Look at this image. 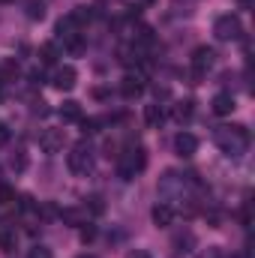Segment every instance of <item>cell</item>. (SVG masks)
Instances as JSON below:
<instances>
[{"label": "cell", "mask_w": 255, "mask_h": 258, "mask_svg": "<svg viewBox=\"0 0 255 258\" xmlns=\"http://www.w3.org/2000/svg\"><path fill=\"white\" fill-rule=\"evenodd\" d=\"M144 165H147V153H144V147H129L126 153H120V165H117V171H120L123 180H132L135 174L144 171Z\"/></svg>", "instance_id": "cell-3"}, {"label": "cell", "mask_w": 255, "mask_h": 258, "mask_svg": "<svg viewBox=\"0 0 255 258\" xmlns=\"http://www.w3.org/2000/svg\"><path fill=\"white\" fill-rule=\"evenodd\" d=\"M192 243H195V234H192V231H183V234H177V237H174V246H177V252H189Z\"/></svg>", "instance_id": "cell-21"}, {"label": "cell", "mask_w": 255, "mask_h": 258, "mask_svg": "<svg viewBox=\"0 0 255 258\" xmlns=\"http://www.w3.org/2000/svg\"><path fill=\"white\" fill-rule=\"evenodd\" d=\"M57 57H60V51H57V45H54V42H45V45L39 48V60H42L45 66L57 63Z\"/></svg>", "instance_id": "cell-16"}, {"label": "cell", "mask_w": 255, "mask_h": 258, "mask_svg": "<svg viewBox=\"0 0 255 258\" xmlns=\"http://www.w3.org/2000/svg\"><path fill=\"white\" fill-rule=\"evenodd\" d=\"M63 48L72 54V57H78L81 51H84V39H81V33H75V36H69V39H63Z\"/></svg>", "instance_id": "cell-17"}, {"label": "cell", "mask_w": 255, "mask_h": 258, "mask_svg": "<svg viewBox=\"0 0 255 258\" xmlns=\"http://www.w3.org/2000/svg\"><path fill=\"white\" fill-rule=\"evenodd\" d=\"M18 207H21V210H36V201H33L30 195H21V198H18Z\"/></svg>", "instance_id": "cell-31"}, {"label": "cell", "mask_w": 255, "mask_h": 258, "mask_svg": "<svg viewBox=\"0 0 255 258\" xmlns=\"http://www.w3.org/2000/svg\"><path fill=\"white\" fill-rule=\"evenodd\" d=\"M213 33H216L219 42H234V39L243 36V24H240L237 15H219L216 24H213Z\"/></svg>", "instance_id": "cell-4"}, {"label": "cell", "mask_w": 255, "mask_h": 258, "mask_svg": "<svg viewBox=\"0 0 255 258\" xmlns=\"http://www.w3.org/2000/svg\"><path fill=\"white\" fill-rule=\"evenodd\" d=\"M210 108H213V114H219V117H228V114L237 108V102H234V96H231L228 90H222V93H216V96H213Z\"/></svg>", "instance_id": "cell-11"}, {"label": "cell", "mask_w": 255, "mask_h": 258, "mask_svg": "<svg viewBox=\"0 0 255 258\" xmlns=\"http://www.w3.org/2000/svg\"><path fill=\"white\" fill-rule=\"evenodd\" d=\"M66 162H69V171H72V174H78V177L90 174V171H93V147H90L87 141H78V144L72 147V153L66 156Z\"/></svg>", "instance_id": "cell-2"}, {"label": "cell", "mask_w": 255, "mask_h": 258, "mask_svg": "<svg viewBox=\"0 0 255 258\" xmlns=\"http://www.w3.org/2000/svg\"><path fill=\"white\" fill-rule=\"evenodd\" d=\"M174 216H177V210H174L171 201H159V204L150 210V219H153L156 228H168V225L174 222Z\"/></svg>", "instance_id": "cell-7"}, {"label": "cell", "mask_w": 255, "mask_h": 258, "mask_svg": "<svg viewBox=\"0 0 255 258\" xmlns=\"http://www.w3.org/2000/svg\"><path fill=\"white\" fill-rule=\"evenodd\" d=\"M84 210H90L93 216H99V213L105 210V204H102V195H90V198H87V204H84Z\"/></svg>", "instance_id": "cell-25"}, {"label": "cell", "mask_w": 255, "mask_h": 258, "mask_svg": "<svg viewBox=\"0 0 255 258\" xmlns=\"http://www.w3.org/2000/svg\"><path fill=\"white\" fill-rule=\"evenodd\" d=\"M39 147H42V153H60L63 150V129H45L39 135Z\"/></svg>", "instance_id": "cell-8"}, {"label": "cell", "mask_w": 255, "mask_h": 258, "mask_svg": "<svg viewBox=\"0 0 255 258\" xmlns=\"http://www.w3.org/2000/svg\"><path fill=\"white\" fill-rule=\"evenodd\" d=\"M171 111H174V117H177V120H189V117H192V99H186V102H177Z\"/></svg>", "instance_id": "cell-23"}, {"label": "cell", "mask_w": 255, "mask_h": 258, "mask_svg": "<svg viewBox=\"0 0 255 258\" xmlns=\"http://www.w3.org/2000/svg\"><path fill=\"white\" fill-rule=\"evenodd\" d=\"M75 81H78V72H75L72 66H60V69H54V75H51V84H54L57 90H72Z\"/></svg>", "instance_id": "cell-9"}, {"label": "cell", "mask_w": 255, "mask_h": 258, "mask_svg": "<svg viewBox=\"0 0 255 258\" xmlns=\"http://www.w3.org/2000/svg\"><path fill=\"white\" fill-rule=\"evenodd\" d=\"M144 120L150 123V126H162L165 123V108L159 105V102H153V105H144Z\"/></svg>", "instance_id": "cell-12"}, {"label": "cell", "mask_w": 255, "mask_h": 258, "mask_svg": "<svg viewBox=\"0 0 255 258\" xmlns=\"http://www.w3.org/2000/svg\"><path fill=\"white\" fill-rule=\"evenodd\" d=\"M78 258H96V255H78Z\"/></svg>", "instance_id": "cell-36"}, {"label": "cell", "mask_w": 255, "mask_h": 258, "mask_svg": "<svg viewBox=\"0 0 255 258\" xmlns=\"http://www.w3.org/2000/svg\"><path fill=\"white\" fill-rule=\"evenodd\" d=\"M27 18L42 21V18H45V3H42V0H27Z\"/></svg>", "instance_id": "cell-18"}, {"label": "cell", "mask_w": 255, "mask_h": 258, "mask_svg": "<svg viewBox=\"0 0 255 258\" xmlns=\"http://www.w3.org/2000/svg\"><path fill=\"white\" fill-rule=\"evenodd\" d=\"M126 258H153V255H150V252H144V249H132Z\"/></svg>", "instance_id": "cell-34"}, {"label": "cell", "mask_w": 255, "mask_h": 258, "mask_svg": "<svg viewBox=\"0 0 255 258\" xmlns=\"http://www.w3.org/2000/svg\"><path fill=\"white\" fill-rule=\"evenodd\" d=\"M174 150H177V156H195V150H198V138L192 135V132H177L174 135Z\"/></svg>", "instance_id": "cell-10"}, {"label": "cell", "mask_w": 255, "mask_h": 258, "mask_svg": "<svg viewBox=\"0 0 255 258\" xmlns=\"http://www.w3.org/2000/svg\"><path fill=\"white\" fill-rule=\"evenodd\" d=\"M213 60H216L213 48H207V45H198V48L192 51V72H195V78H204V75H207V69L213 66Z\"/></svg>", "instance_id": "cell-6"}, {"label": "cell", "mask_w": 255, "mask_h": 258, "mask_svg": "<svg viewBox=\"0 0 255 258\" xmlns=\"http://www.w3.org/2000/svg\"><path fill=\"white\" fill-rule=\"evenodd\" d=\"M81 240H84V243H90V240H96V225H90V222H84V225H81Z\"/></svg>", "instance_id": "cell-28"}, {"label": "cell", "mask_w": 255, "mask_h": 258, "mask_svg": "<svg viewBox=\"0 0 255 258\" xmlns=\"http://www.w3.org/2000/svg\"><path fill=\"white\" fill-rule=\"evenodd\" d=\"M195 258H222V249L219 246H207V249H201Z\"/></svg>", "instance_id": "cell-29"}, {"label": "cell", "mask_w": 255, "mask_h": 258, "mask_svg": "<svg viewBox=\"0 0 255 258\" xmlns=\"http://www.w3.org/2000/svg\"><path fill=\"white\" fill-rule=\"evenodd\" d=\"M18 78V63L15 60H6V63L0 66V81L6 84V81H15Z\"/></svg>", "instance_id": "cell-19"}, {"label": "cell", "mask_w": 255, "mask_h": 258, "mask_svg": "<svg viewBox=\"0 0 255 258\" xmlns=\"http://www.w3.org/2000/svg\"><path fill=\"white\" fill-rule=\"evenodd\" d=\"M120 90H123V96H126V99H135V96H141V93L147 90V75H144L141 69H135V72H126V75H123V81H120Z\"/></svg>", "instance_id": "cell-5"}, {"label": "cell", "mask_w": 255, "mask_h": 258, "mask_svg": "<svg viewBox=\"0 0 255 258\" xmlns=\"http://www.w3.org/2000/svg\"><path fill=\"white\" fill-rule=\"evenodd\" d=\"M60 117L69 120V123H78V120H81V105H78L75 99H66L63 105H60Z\"/></svg>", "instance_id": "cell-14"}, {"label": "cell", "mask_w": 255, "mask_h": 258, "mask_svg": "<svg viewBox=\"0 0 255 258\" xmlns=\"http://www.w3.org/2000/svg\"><path fill=\"white\" fill-rule=\"evenodd\" d=\"M42 81H45L42 69H33V72H30V84H42Z\"/></svg>", "instance_id": "cell-32"}, {"label": "cell", "mask_w": 255, "mask_h": 258, "mask_svg": "<svg viewBox=\"0 0 255 258\" xmlns=\"http://www.w3.org/2000/svg\"><path fill=\"white\" fill-rule=\"evenodd\" d=\"M60 219H63V222H72V225H84V222H87V210L66 207V210H60Z\"/></svg>", "instance_id": "cell-15"}, {"label": "cell", "mask_w": 255, "mask_h": 258, "mask_svg": "<svg viewBox=\"0 0 255 258\" xmlns=\"http://www.w3.org/2000/svg\"><path fill=\"white\" fill-rule=\"evenodd\" d=\"M78 27H81V24H78V21L72 18V12H69V15H63V18L57 21V36H60V39H69V36L78 33Z\"/></svg>", "instance_id": "cell-13"}, {"label": "cell", "mask_w": 255, "mask_h": 258, "mask_svg": "<svg viewBox=\"0 0 255 258\" xmlns=\"http://www.w3.org/2000/svg\"><path fill=\"white\" fill-rule=\"evenodd\" d=\"M213 141H216V147L225 156H240L249 147V129L246 126H219L213 132Z\"/></svg>", "instance_id": "cell-1"}, {"label": "cell", "mask_w": 255, "mask_h": 258, "mask_svg": "<svg viewBox=\"0 0 255 258\" xmlns=\"http://www.w3.org/2000/svg\"><path fill=\"white\" fill-rule=\"evenodd\" d=\"M78 123H81V132H84V135H90V132H96V126H99V120H93V117H90V120H84V117H81Z\"/></svg>", "instance_id": "cell-30"}, {"label": "cell", "mask_w": 255, "mask_h": 258, "mask_svg": "<svg viewBox=\"0 0 255 258\" xmlns=\"http://www.w3.org/2000/svg\"><path fill=\"white\" fill-rule=\"evenodd\" d=\"M249 3H252V0H240V6H243V9H249Z\"/></svg>", "instance_id": "cell-35"}, {"label": "cell", "mask_w": 255, "mask_h": 258, "mask_svg": "<svg viewBox=\"0 0 255 258\" xmlns=\"http://www.w3.org/2000/svg\"><path fill=\"white\" fill-rule=\"evenodd\" d=\"M9 165H12V171H24L27 168V153L24 150H15L12 159H9Z\"/></svg>", "instance_id": "cell-24"}, {"label": "cell", "mask_w": 255, "mask_h": 258, "mask_svg": "<svg viewBox=\"0 0 255 258\" xmlns=\"http://www.w3.org/2000/svg\"><path fill=\"white\" fill-rule=\"evenodd\" d=\"M6 141H9V126L0 123V144H6Z\"/></svg>", "instance_id": "cell-33"}, {"label": "cell", "mask_w": 255, "mask_h": 258, "mask_svg": "<svg viewBox=\"0 0 255 258\" xmlns=\"http://www.w3.org/2000/svg\"><path fill=\"white\" fill-rule=\"evenodd\" d=\"M15 189L12 186H6V183H0V207H15Z\"/></svg>", "instance_id": "cell-22"}, {"label": "cell", "mask_w": 255, "mask_h": 258, "mask_svg": "<svg viewBox=\"0 0 255 258\" xmlns=\"http://www.w3.org/2000/svg\"><path fill=\"white\" fill-rule=\"evenodd\" d=\"M15 243H18V237H15V231H0V252H12L15 249Z\"/></svg>", "instance_id": "cell-20"}, {"label": "cell", "mask_w": 255, "mask_h": 258, "mask_svg": "<svg viewBox=\"0 0 255 258\" xmlns=\"http://www.w3.org/2000/svg\"><path fill=\"white\" fill-rule=\"evenodd\" d=\"M27 258H54V255H51V249H48V246L36 243V246H30V252H27Z\"/></svg>", "instance_id": "cell-27"}, {"label": "cell", "mask_w": 255, "mask_h": 258, "mask_svg": "<svg viewBox=\"0 0 255 258\" xmlns=\"http://www.w3.org/2000/svg\"><path fill=\"white\" fill-rule=\"evenodd\" d=\"M144 3H156V0H144Z\"/></svg>", "instance_id": "cell-37"}, {"label": "cell", "mask_w": 255, "mask_h": 258, "mask_svg": "<svg viewBox=\"0 0 255 258\" xmlns=\"http://www.w3.org/2000/svg\"><path fill=\"white\" fill-rule=\"evenodd\" d=\"M0 3H12V0H0Z\"/></svg>", "instance_id": "cell-38"}, {"label": "cell", "mask_w": 255, "mask_h": 258, "mask_svg": "<svg viewBox=\"0 0 255 258\" xmlns=\"http://www.w3.org/2000/svg\"><path fill=\"white\" fill-rule=\"evenodd\" d=\"M72 18H75L78 24H84V21H90V18H93V12H90V6H75Z\"/></svg>", "instance_id": "cell-26"}]
</instances>
